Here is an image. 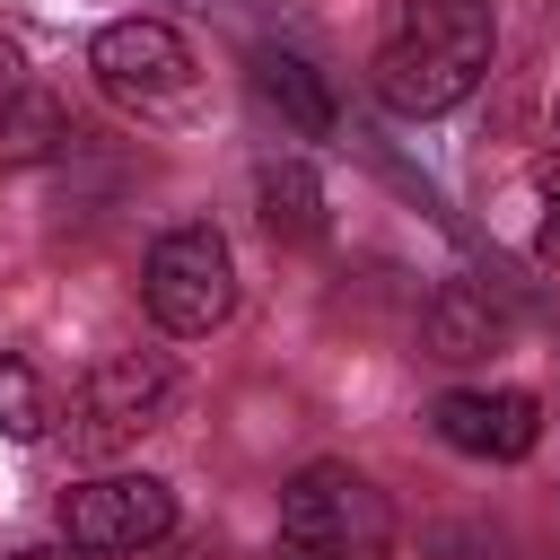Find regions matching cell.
<instances>
[{"label": "cell", "instance_id": "1", "mask_svg": "<svg viewBox=\"0 0 560 560\" xmlns=\"http://www.w3.org/2000/svg\"><path fill=\"white\" fill-rule=\"evenodd\" d=\"M490 52H499L490 0H394L368 79H376V96L394 114L429 122V114H455L490 79Z\"/></svg>", "mask_w": 560, "mask_h": 560}, {"label": "cell", "instance_id": "2", "mask_svg": "<svg viewBox=\"0 0 560 560\" xmlns=\"http://www.w3.org/2000/svg\"><path fill=\"white\" fill-rule=\"evenodd\" d=\"M140 306H149V324L175 332V341L219 332V324L236 315V254H228V236H219L210 219L166 228V236L149 245V262H140Z\"/></svg>", "mask_w": 560, "mask_h": 560}, {"label": "cell", "instance_id": "3", "mask_svg": "<svg viewBox=\"0 0 560 560\" xmlns=\"http://www.w3.org/2000/svg\"><path fill=\"white\" fill-rule=\"evenodd\" d=\"M280 534H289V551H306V560H385V551H394V508H385V490H376L368 472H350V464H306V472H289V490H280Z\"/></svg>", "mask_w": 560, "mask_h": 560}, {"label": "cell", "instance_id": "4", "mask_svg": "<svg viewBox=\"0 0 560 560\" xmlns=\"http://www.w3.org/2000/svg\"><path fill=\"white\" fill-rule=\"evenodd\" d=\"M166 411H175V359L166 350H105L70 394V446H88V455L140 446Z\"/></svg>", "mask_w": 560, "mask_h": 560}, {"label": "cell", "instance_id": "5", "mask_svg": "<svg viewBox=\"0 0 560 560\" xmlns=\"http://www.w3.org/2000/svg\"><path fill=\"white\" fill-rule=\"evenodd\" d=\"M61 534L88 560H122V551H158L175 534V490L158 472H96L79 490H61Z\"/></svg>", "mask_w": 560, "mask_h": 560}, {"label": "cell", "instance_id": "6", "mask_svg": "<svg viewBox=\"0 0 560 560\" xmlns=\"http://www.w3.org/2000/svg\"><path fill=\"white\" fill-rule=\"evenodd\" d=\"M88 70H96L105 96H122V105H140V114L192 96V44H184L166 18H114V26H96Z\"/></svg>", "mask_w": 560, "mask_h": 560}, {"label": "cell", "instance_id": "7", "mask_svg": "<svg viewBox=\"0 0 560 560\" xmlns=\"http://www.w3.org/2000/svg\"><path fill=\"white\" fill-rule=\"evenodd\" d=\"M429 429L472 464H525L542 438V402L525 385H455V394H438Z\"/></svg>", "mask_w": 560, "mask_h": 560}, {"label": "cell", "instance_id": "8", "mask_svg": "<svg viewBox=\"0 0 560 560\" xmlns=\"http://www.w3.org/2000/svg\"><path fill=\"white\" fill-rule=\"evenodd\" d=\"M499 332H508V306H499L481 280H446V289L429 298V315H420L429 359H481V350H499Z\"/></svg>", "mask_w": 560, "mask_h": 560}, {"label": "cell", "instance_id": "9", "mask_svg": "<svg viewBox=\"0 0 560 560\" xmlns=\"http://www.w3.org/2000/svg\"><path fill=\"white\" fill-rule=\"evenodd\" d=\"M254 88L289 114V131H306V140L332 131V88H324L315 61H298V52H262V61H254Z\"/></svg>", "mask_w": 560, "mask_h": 560}, {"label": "cell", "instance_id": "10", "mask_svg": "<svg viewBox=\"0 0 560 560\" xmlns=\"http://www.w3.org/2000/svg\"><path fill=\"white\" fill-rule=\"evenodd\" d=\"M254 201H262V228L289 236V245H306V236L324 228V192H315V175H306L298 158L262 166V175H254Z\"/></svg>", "mask_w": 560, "mask_h": 560}, {"label": "cell", "instance_id": "11", "mask_svg": "<svg viewBox=\"0 0 560 560\" xmlns=\"http://www.w3.org/2000/svg\"><path fill=\"white\" fill-rule=\"evenodd\" d=\"M70 140V114L44 88H9L0 96V158H52Z\"/></svg>", "mask_w": 560, "mask_h": 560}, {"label": "cell", "instance_id": "12", "mask_svg": "<svg viewBox=\"0 0 560 560\" xmlns=\"http://www.w3.org/2000/svg\"><path fill=\"white\" fill-rule=\"evenodd\" d=\"M44 420H52V411H44V376H35L26 359H0V438L26 446V438H44Z\"/></svg>", "mask_w": 560, "mask_h": 560}, {"label": "cell", "instance_id": "13", "mask_svg": "<svg viewBox=\"0 0 560 560\" xmlns=\"http://www.w3.org/2000/svg\"><path fill=\"white\" fill-rule=\"evenodd\" d=\"M525 245H534V262L560 271V158L534 166V236H525Z\"/></svg>", "mask_w": 560, "mask_h": 560}, {"label": "cell", "instance_id": "14", "mask_svg": "<svg viewBox=\"0 0 560 560\" xmlns=\"http://www.w3.org/2000/svg\"><path fill=\"white\" fill-rule=\"evenodd\" d=\"M9 560H70V551H9Z\"/></svg>", "mask_w": 560, "mask_h": 560}, {"label": "cell", "instance_id": "15", "mask_svg": "<svg viewBox=\"0 0 560 560\" xmlns=\"http://www.w3.org/2000/svg\"><path fill=\"white\" fill-rule=\"evenodd\" d=\"M184 560H210V551H184Z\"/></svg>", "mask_w": 560, "mask_h": 560}, {"label": "cell", "instance_id": "16", "mask_svg": "<svg viewBox=\"0 0 560 560\" xmlns=\"http://www.w3.org/2000/svg\"><path fill=\"white\" fill-rule=\"evenodd\" d=\"M551 131H560V105H551Z\"/></svg>", "mask_w": 560, "mask_h": 560}]
</instances>
